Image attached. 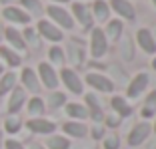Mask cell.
Masks as SVG:
<instances>
[{
  "mask_svg": "<svg viewBox=\"0 0 156 149\" xmlns=\"http://www.w3.org/2000/svg\"><path fill=\"white\" fill-rule=\"evenodd\" d=\"M106 52H108V40L104 36V30L94 26L90 32V56L94 60H100L104 58Z\"/></svg>",
  "mask_w": 156,
  "mask_h": 149,
  "instance_id": "6da1fadb",
  "label": "cell"
},
{
  "mask_svg": "<svg viewBox=\"0 0 156 149\" xmlns=\"http://www.w3.org/2000/svg\"><path fill=\"white\" fill-rule=\"evenodd\" d=\"M46 14L50 16L52 24H56L58 28H64V30H72L74 28V18L68 10H64L62 6L58 4H50L46 8Z\"/></svg>",
  "mask_w": 156,
  "mask_h": 149,
  "instance_id": "7a4b0ae2",
  "label": "cell"
},
{
  "mask_svg": "<svg viewBox=\"0 0 156 149\" xmlns=\"http://www.w3.org/2000/svg\"><path fill=\"white\" fill-rule=\"evenodd\" d=\"M86 84L96 91H102V94H112L114 91V81L110 78H106L104 74L98 72H88L86 74Z\"/></svg>",
  "mask_w": 156,
  "mask_h": 149,
  "instance_id": "3957f363",
  "label": "cell"
},
{
  "mask_svg": "<svg viewBox=\"0 0 156 149\" xmlns=\"http://www.w3.org/2000/svg\"><path fill=\"white\" fill-rule=\"evenodd\" d=\"M38 78H40V81L44 84L48 90H56L58 88V74H56V70L52 68V64L48 62H40L38 64Z\"/></svg>",
  "mask_w": 156,
  "mask_h": 149,
  "instance_id": "277c9868",
  "label": "cell"
},
{
  "mask_svg": "<svg viewBox=\"0 0 156 149\" xmlns=\"http://www.w3.org/2000/svg\"><path fill=\"white\" fill-rule=\"evenodd\" d=\"M58 80H62V84L66 86V90L72 91L74 95L82 94V81H80V78H78V74L74 72V70L62 68V70H60V78H58Z\"/></svg>",
  "mask_w": 156,
  "mask_h": 149,
  "instance_id": "5b68a950",
  "label": "cell"
},
{
  "mask_svg": "<svg viewBox=\"0 0 156 149\" xmlns=\"http://www.w3.org/2000/svg\"><path fill=\"white\" fill-rule=\"evenodd\" d=\"M148 81H150V78H148V74L146 72H140V74H136V76L130 80V84H128V90H126V95H128L130 99H136V98H140L142 95V91L148 88Z\"/></svg>",
  "mask_w": 156,
  "mask_h": 149,
  "instance_id": "8992f818",
  "label": "cell"
},
{
  "mask_svg": "<svg viewBox=\"0 0 156 149\" xmlns=\"http://www.w3.org/2000/svg\"><path fill=\"white\" fill-rule=\"evenodd\" d=\"M38 34H40L42 38H46L48 42H62V38H64V34H62V30H60L56 24H52L50 20H38Z\"/></svg>",
  "mask_w": 156,
  "mask_h": 149,
  "instance_id": "52a82bcc",
  "label": "cell"
},
{
  "mask_svg": "<svg viewBox=\"0 0 156 149\" xmlns=\"http://www.w3.org/2000/svg\"><path fill=\"white\" fill-rule=\"evenodd\" d=\"M150 131H152L150 123H146V121L136 123V125L132 127V131H130V135H128V145H130V147H138V145H142L144 141L148 139Z\"/></svg>",
  "mask_w": 156,
  "mask_h": 149,
  "instance_id": "ba28073f",
  "label": "cell"
},
{
  "mask_svg": "<svg viewBox=\"0 0 156 149\" xmlns=\"http://www.w3.org/2000/svg\"><path fill=\"white\" fill-rule=\"evenodd\" d=\"M26 127L32 133H40V135H52L56 131V123L50 121V119H44V118H32L26 121Z\"/></svg>",
  "mask_w": 156,
  "mask_h": 149,
  "instance_id": "9c48e42d",
  "label": "cell"
},
{
  "mask_svg": "<svg viewBox=\"0 0 156 149\" xmlns=\"http://www.w3.org/2000/svg\"><path fill=\"white\" fill-rule=\"evenodd\" d=\"M84 101H86V105H88V118L92 119L94 123H104V109H102V105H100V101H98V98L94 94H86L84 95Z\"/></svg>",
  "mask_w": 156,
  "mask_h": 149,
  "instance_id": "30bf717a",
  "label": "cell"
},
{
  "mask_svg": "<svg viewBox=\"0 0 156 149\" xmlns=\"http://www.w3.org/2000/svg\"><path fill=\"white\" fill-rule=\"evenodd\" d=\"M108 6H110V12H116L120 18H124V20H134L136 18V10H134V6L130 4L128 0H110Z\"/></svg>",
  "mask_w": 156,
  "mask_h": 149,
  "instance_id": "8fae6325",
  "label": "cell"
},
{
  "mask_svg": "<svg viewBox=\"0 0 156 149\" xmlns=\"http://www.w3.org/2000/svg\"><path fill=\"white\" fill-rule=\"evenodd\" d=\"M136 44L146 54H156V40H154V36H152V32L148 28H140L136 32Z\"/></svg>",
  "mask_w": 156,
  "mask_h": 149,
  "instance_id": "7c38bea8",
  "label": "cell"
},
{
  "mask_svg": "<svg viewBox=\"0 0 156 149\" xmlns=\"http://www.w3.org/2000/svg\"><path fill=\"white\" fill-rule=\"evenodd\" d=\"M72 14H74V18L82 24L86 30L88 28H94V18H92V12L88 10V6L80 4V2H74L72 4Z\"/></svg>",
  "mask_w": 156,
  "mask_h": 149,
  "instance_id": "4fadbf2b",
  "label": "cell"
},
{
  "mask_svg": "<svg viewBox=\"0 0 156 149\" xmlns=\"http://www.w3.org/2000/svg\"><path fill=\"white\" fill-rule=\"evenodd\" d=\"M2 16H4L8 22H14V24H28L30 22V14L20 10V8H16V6H6V8L2 10Z\"/></svg>",
  "mask_w": 156,
  "mask_h": 149,
  "instance_id": "5bb4252c",
  "label": "cell"
},
{
  "mask_svg": "<svg viewBox=\"0 0 156 149\" xmlns=\"http://www.w3.org/2000/svg\"><path fill=\"white\" fill-rule=\"evenodd\" d=\"M20 78H22L24 90L32 91V94H38V91H40V80H38V74L34 72L32 68H24L22 74H20Z\"/></svg>",
  "mask_w": 156,
  "mask_h": 149,
  "instance_id": "9a60e30c",
  "label": "cell"
},
{
  "mask_svg": "<svg viewBox=\"0 0 156 149\" xmlns=\"http://www.w3.org/2000/svg\"><path fill=\"white\" fill-rule=\"evenodd\" d=\"M24 101H26V91H24V88H14L12 94H10V101H8V113L10 115H14V113H18L20 108L24 105Z\"/></svg>",
  "mask_w": 156,
  "mask_h": 149,
  "instance_id": "2e32d148",
  "label": "cell"
},
{
  "mask_svg": "<svg viewBox=\"0 0 156 149\" xmlns=\"http://www.w3.org/2000/svg\"><path fill=\"white\" fill-rule=\"evenodd\" d=\"M102 30H104L106 40L118 42V40H120V36L124 34V24H122V20H108L106 28H102Z\"/></svg>",
  "mask_w": 156,
  "mask_h": 149,
  "instance_id": "e0dca14e",
  "label": "cell"
},
{
  "mask_svg": "<svg viewBox=\"0 0 156 149\" xmlns=\"http://www.w3.org/2000/svg\"><path fill=\"white\" fill-rule=\"evenodd\" d=\"M62 129H64V133L68 137H74V139H82L88 133V127L84 125L82 121H66L64 125H62Z\"/></svg>",
  "mask_w": 156,
  "mask_h": 149,
  "instance_id": "ac0fdd59",
  "label": "cell"
},
{
  "mask_svg": "<svg viewBox=\"0 0 156 149\" xmlns=\"http://www.w3.org/2000/svg\"><path fill=\"white\" fill-rule=\"evenodd\" d=\"M4 36H6V40L10 42V46H12L14 50H18V52H24L26 50V42H24V38H22V34H20L16 28H6L4 30Z\"/></svg>",
  "mask_w": 156,
  "mask_h": 149,
  "instance_id": "d6986e66",
  "label": "cell"
},
{
  "mask_svg": "<svg viewBox=\"0 0 156 149\" xmlns=\"http://www.w3.org/2000/svg\"><path fill=\"white\" fill-rule=\"evenodd\" d=\"M110 105H112L114 113L118 115L120 119H122V118H128L130 113H132V108H130V104H128V101H126L124 98H120V95H114V98L110 99Z\"/></svg>",
  "mask_w": 156,
  "mask_h": 149,
  "instance_id": "ffe728a7",
  "label": "cell"
},
{
  "mask_svg": "<svg viewBox=\"0 0 156 149\" xmlns=\"http://www.w3.org/2000/svg\"><path fill=\"white\" fill-rule=\"evenodd\" d=\"M92 18H96L98 22H108L110 18V6L104 0H96L92 6Z\"/></svg>",
  "mask_w": 156,
  "mask_h": 149,
  "instance_id": "44dd1931",
  "label": "cell"
},
{
  "mask_svg": "<svg viewBox=\"0 0 156 149\" xmlns=\"http://www.w3.org/2000/svg\"><path fill=\"white\" fill-rule=\"evenodd\" d=\"M120 56L126 62H132L134 58V42H132V36H128V34L120 36Z\"/></svg>",
  "mask_w": 156,
  "mask_h": 149,
  "instance_id": "7402d4cb",
  "label": "cell"
},
{
  "mask_svg": "<svg viewBox=\"0 0 156 149\" xmlns=\"http://www.w3.org/2000/svg\"><path fill=\"white\" fill-rule=\"evenodd\" d=\"M16 88V74L14 72H6L0 76V98L6 95L8 91H12Z\"/></svg>",
  "mask_w": 156,
  "mask_h": 149,
  "instance_id": "603a6c76",
  "label": "cell"
},
{
  "mask_svg": "<svg viewBox=\"0 0 156 149\" xmlns=\"http://www.w3.org/2000/svg\"><path fill=\"white\" fill-rule=\"evenodd\" d=\"M0 58H4V62L8 64L10 68H18L20 62H22V58L12 48H8V46H0Z\"/></svg>",
  "mask_w": 156,
  "mask_h": 149,
  "instance_id": "cb8c5ba5",
  "label": "cell"
},
{
  "mask_svg": "<svg viewBox=\"0 0 156 149\" xmlns=\"http://www.w3.org/2000/svg\"><path fill=\"white\" fill-rule=\"evenodd\" d=\"M156 113V90H152L150 94L146 95V99H144V105H142V111H140V115H142L144 119L152 118Z\"/></svg>",
  "mask_w": 156,
  "mask_h": 149,
  "instance_id": "d4e9b609",
  "label": "cell"
},
{
  "mask_svg": "<svg viewBox=\"0 0 156 149\" xmlns=\"http://www.w3.org/2000/svg\"><path fill=\"white\" fill-rule=\"evenodd\" d=\"M66 115L72 119H86L88 109L86 105H80V104H66Z\"/></svg>",
  "mask_w": 156,
  "mask_h": 149,
  "instance_id": "484cf974",
  "label": "cell"
},
{
  "mask_svg": "<svg viewBox=\"0 0 156 149\" xmlns=\"http://www.w3.org/2000/svg\"><path fill=\"white\" fill-rule=\"evenodd\" d=\"M28 113L32 115V118H40L42 113H44V99L34 95L32 99H28Z\"/></svg>",
  "mask_w": 156,
  "mask_h": 149,
  "instance_id": "4316f807",
  "label": "cell"
},
{
  "mask_svg": "<svg viewBox=\"0 0 156 149\" xmlns=\"http://www.w3.org/2000/svg\"><path fill=\"white\" fill-rule=\"evenodd\" d=\"M46 147L48 149H70V141L64 135H50L46 141Z\"/></svg>",
  "mask_w": 156,
  "mask_h": 149,
  "instance_id": "83f0119b",
  "label": "cell"
},
{
  "mask_svg": "<svg viewBox=\"0 0 156 149\" xmlns=\"http://www.w3.org/2000/svg\"><path fill=\"white\" fill-rule=\"evenodd\" d=\"M48 58H50V62L56 64V66H64V62H66L64 50L60 48V46H52V48L48 50Z\"/></svg>",
  "mask_w": 156,
  "mask_h": 149,
  "instance_id": "f1b7e54d",
  "label": "cell"
},
{
  "mask_svg": "<svg viewBox=\"0 0 156 149\" xmlns=\"http://www.w3.org/2000/svg\"><path fill=\"white\" fill-rule=\"evenodd\" d=\"M24 6V10H30V12L34 14V16H40L42 12H44V8H42L40 0H20Z\"/></svg>",
  "mask_w": 156,
  "mask_h": 149,
  "instance_id": "f546056e",
  "label": "cell"
},
{
  "mask_svg": "<svg viewBox=\"0 0 156 149\" xmlns=\"http://www.w3.org/2000/svg\"><path fill=\"white\" fill-rule=\"evenodd\" d=\"M48 105L50 108H60V105H66V95L62 91H52L50 98H48Z\"/></svg>",
  "mask_w": 156,
  "mask_h": 149,
  "instance_id": "4dcf8cb0",
  "label": "cell"
},
{
  "mask_svg": "<svg viewBox=\"0 0 156 149\" xmlns=\"http://www.w3.org/2000/svg\"><path fill=\"white\" fill-rule=\"evenodd\" d=\"M20 127H22V121H20L18 118H14V115H10V118L4 121V129L8 131V133H18Z\"/></svg>",
  "mask_w": 156,
  "mask_h": 149,
  "instance_id": "1f68e13d",
  "label": "cell"
},
{
  "mask_svg": "<svg viewBox=\"0 0 156 149\" xmlns=\"http://www.w3.org/2000/svg\"><path fill=\"white\" fill-rule=\"evenodd\" d=\"M104 149H120V137L116 133L104 135Z\"/></svg>",
  "mask_w": 156,
  "mask_h": 149,
  "instance_id": "d6a6232c",
  "label": "cell"
},
{
  "mask_svg": "<svg viewBox=\"0 0 156 149\" xmlns=\"http://www.w3.org/2000/svg\"><path fill=\"white\" fill-rule=\"evenodd\" d=\"M82 58H84L82 50L76 48L74 44H70V62H74V66H80V64H82Z\"/></svg>",
  "mask_w": 156,
  "mask_h": 149,
  "instance_id": "836d02e7",
  "label": "cell"
},
{
  "mask_svg": "<svg viewBox=\"0 0 156 149\" xmlns=\"http://www.w3.org/2000/svg\"><path fill=\"white\" fill-rule=\"evenodd\" d=\"M22 38H24V42H30L34 48H38V46H40V42H38V38H36V32H34L32 28H26V30H24V34H22Z\"/></svg>",
  "mask_w": 156,
  "mask_h": 149,
  "instance_id": "e575fe53",
  "label": "cell"
},
{
  "mask_svg": "<svg viewBox=\"0 0 156 149\" xmlns=\"http://www.w3.org/2000/svg\"><path fill=\"white\" fill-rule=\"evenodd\" d=\"M92 137L94 139H104V125L102 123H94V127H92Z\"/></svg>",
  "mask_w": 156,
  "mask_h": 149,
  "instance_id": "d590c367",
  "label": "cell"
},
{
  "mask_svg": "<svg viewBox=\"0 0 156 149\" xmlns=\"http://www.w3.org/2000/svg\"><path fill=\"white\" fill-rule=\"evenodd\" d=\"M4 147L6 149H24V145L20 143V141H16V139H6Z\"/></svg>",
  "mask_w": 156,
  "mask_h": 149,
  "instance_id": "8d00e7d4",
  "label": "cell"
},
{
  "mask_svg": "<svg viewBox=\"0 0 156 149\" xmlns=\"http://www.w3.org/2000/svg\"><path fill=\"white\" fill-rule=\"evenodd\" d=\"M104 121H106V125H108V127H116L120 123V118H118V115H106Z\"/></svg>",
  "mask_w": 156,
  "mask_h": 149,
  "instance_id": "74e56055",
  "label": "cell"
},
{
  "mask_svg": "<svg viewBox=\"0 0 156 149\" xmlns=\"http://www.w3.org/2000/svg\"><path fill=\"white\" fill-rule=\"evenodd\" d=\"M30 149H46V147H44V145H38V143H32V145H30Z\"/></svg>",
  "mask_w": 156,
  "mask_h": 149,
  "instance_id": "f35d334b",
  "label": "cell"
},
{
  "mask_svg": "<svg viewBox=\"0 0 156 149\" xmlns=\"http://www.w3.org/2000/svg\"><path fill=\"white\" fill-rule=\"evenodd\" d=\"M52 2H56V4H64V2H70V0H52Z\"/></svg>",
  "mask_w": 156,
  "mask_h": 149,
  "instance_id": "ab89813d",
  "label": "cell"
},
{
  "mask_svg": "<svg viewBox=\"0 0 156 149\" xmlns=\"http://www.w3.org/2000/svg\"><path fill=\"white\" fill-rule=\"evenodd\" d=\"M152 70H154V72H156V58L152 60Z\"/></svg>",
  "mask_w": 156,
  "mask_h": 149,
  "instance_id": "60d3db41",
  "label": "cell"
},
{
  "mask_svg": "<svg viewBox=\"0 0 156 149\" xmlns=\"http://www.w3.org/2000/svg\"><path fill=\"white\" fill-rule=\"evenodd\" d=\"M2 74H4V66H2V64H0V76H2Z\"/></svg>",
  "mask_w": 156,
  "mask_h": 149,
  "instance_id": "b9f144b4",
  "label": "cell"
},
{
  "mask_svg": "<svg viewBox=\"0 0 156 149\" xmlns=\"http://www.w3.org/2000/svg\"><path fill=\"white\" fill-rule=\"evenodd\" d=\"M152 131H154V133H156V119H154V127H152Z\"/></svg>",
  "mask_w": 156,
  "mask_h": 149,
  "instance_id": "7bdbcfd3",
  "label": "cell"
},
{
  "mask_svg": "<svg viewBox=\"0 0 156 149\" xmlns=\"http://www.w3.org/2000/svg\"><path fill=\"white\" fill-rule=\"evenodd\" d=\"M152 4H154V6H156V0H152Z\"/></svg>",
  "mask_w": 156,
  "mask_h": 149,
  "instance_id": "ee69618b",
  "label": "cell"
}]
</instances>
